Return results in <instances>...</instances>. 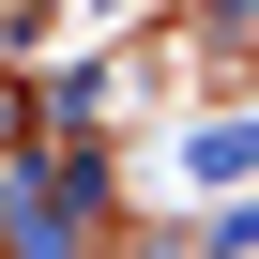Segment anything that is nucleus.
Here are the masks:
<instances>
[{
    "instance_id": "nucleus-2",
    "label": "nucleus",
    "mask_w": 259,
    "mask_h": 259,
    "mask_svg": "<svg viewBox=\"0 0 259 259\" xmlns=\"http://www.w3.org/2000/svg\"><path fill=\"white\" fill-rule=\"evenodd\" d=\"M107 16H122V0H107Z\"/></svg>"
},
{
    "instance_id": "nucleus-1",
    "label": "nucleus",
    "mask_w": 259,
    "mask_h": 259,
    "mask_svg": "<svg viewBox=\"0 0 259 259\" xmlns=\"http://www.w3.org/2000/svg\"><path fill=\"white\" fill-rule=\"evenodd\" d=\"M168 168H183V183H244V168H259V122H198Z\"/></svg>"
}]
</instances>
